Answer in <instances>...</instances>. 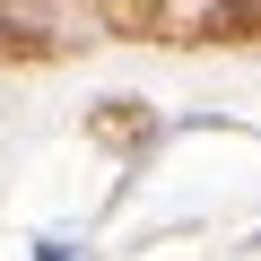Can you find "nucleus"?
<instances>
[{
  "label": "nucleus",
  "instance_id": "nucleus-1",
  "mask_svg": "<svg viewBox=\"0 0 261 261\" xmlns=\"http://www.w3.org/2000/svg\"><path fill=\"white\" fill-rule=\"evenodd\" d=\"M96 140H105V148H148V140H157V122H148V105L113 96V105H96Z\"/></svg>",
  "mask_w": 261,
  "mask_h": 261
},
{
  "label": "nucleus",
  "instance_id": "nucleus-2",
  "mask_svg": "<svg viewBox=\"0 0 261 261\" xmlns=\"http://www.w3.org/2000/svg\"><path fill=\"white\" fill-rule=\"evenodd\" d=\"M35 261H87L79 244H35Z\"/></svg>",
  "mask_w": 261,
  "mask_h": 261
}]
</instances>
